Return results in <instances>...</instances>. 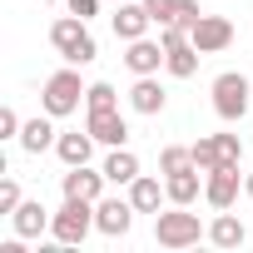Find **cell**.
<instances>
[{"instance_id":"6da1fadb","label":"cell","mask_w":253,"mask_h":253,"mask_svg":"<svg viewBox=\"0 0 253 253\" xmlns=\"http://www.w3.org/2000/svg\"><path fill=\"white\" fill-rule=\"evenodd\" d=\"M50 45L60 50L65 65H94V55H99V45L89 35V20H80V15H60L50 25Z\"/></svg>"},{"instance_id":"7a4b0ae2","label":"cell","mask_w":253,"mask_h":253,"mask_svg":"<svg viewBox=\"0 0 253 253\" xmlns=\"http://www.w3.org/2000/svg\"><path fill=\"white\" fill-rule=\"evenodd\" d=\"M84 94H89V84L80 80V65H65V70H55V75L45 80V89H40V109L55 114V119H65V114H75V109L84 104Z\"/></svg>"},{"instance_id":"3957f363","label":"cell","mask_w":253,"mask_h":253,"mask_svg":"<svg viewBox=\"0 0 253 253\" xmlns=\"http://www.w3.org/2000/svg\"><path fill=\"white\" fill-rule=\"evenodd\" d=\"M89 233H94V204L89 199H65L50 218V238L65 243V248H80Z\"/></svg>"},{"instance_id":"277c9868","label":"cell","mask_w":253,"mask_h":253,"mask_svg":"<svg viewBox=\"0 0 253 253\" xmlns=\"http://www.w3.org/2000/svg\"><path fill=\"white\" fill-rule=\"evenodd\" d=\"M154 238H159V248H194L199 238H209V228L199 223V213L174 204L169 213H154Z\"/></svg>"},{"instance_id":"5b68a950","label":"cell","mask_w":253,"mask_h":253,"mask_svg":"<svg viewBox=\"0 0 253 253\" xmlns=\"http://www.w3.org/2000/svg\"><path fill=\"white\" fill-rule=\"evenodd\" d=\"M209 94H213V114H218L223 124H238V119L248 114V99H253V94H248V75H238V70H223Z\"/></svg>"},{"instance_id":"8992f818","label":"cell","mask_w":253,"mask_h":253,"mask_svg":"<svg viewBox=\"0 0 253 253\" xmlns=\"http://www.w3.org/2000/svg\"><path fill=\"white\" fill-rule=\"evenodd\" d=\"M104 169H89V164H70L65 174H60V189H65V199H89V204H99L104 199Z\"/></svg>"},{"instance_id":"52a82bcc","label":"cell","mask_w":253,"mask_h":253,"mask_svg":"<svg viewBox=\"0 0 253 253\" xmlns=\"http://www.w3.org/2000/svg\"><path fill=\"white\" fill-rule=\"evenodd\" d=\"M238 189H243L238 164H218V169H209V174H204V199H209V209H233Z\"/></svg>"},{"instance_id":"ba28073f","label":"cell","mask_w":253,"mask_h":253,"mask_svg":"<svg viewBox=\"0 0 253 253\" xmlns=\"http://www.w3.org/2000/svg\"><path fill=\"white\" fill-rule=\"evenodd\" d=\"M134 204L129 199H99L94 204V228L104 233V238H124V233H129L134 228Z\"/></svg>"},{"instance_id":"9c48e42d","label":"cell","mask_w":253,"mask_h":253,"mask_svg":"<svg viewBox=\"0 0 253 253\" xmlns=\"http://www.w3.org/2000/svg\"><path fill=\"white\" fill-rule=\"evenodd\" d=\"M84 129H89V134H94L104 149H119V144H129V119H124L119 109H89Z\"/></svg>"},{"instance_id":"30bf717a","label":"cell","mask_w":253,"mask_h":253,"mask_svg":"<svg viewBox=\"0 0 253 253\" xmlns=\"http://www.w3.org/2000/svg\"><path fill=\"white\" fill-rule=\"evenodd\" d=\"M109 25H114V35L129 45V40H144L149 35V10H144V0H124V5H114V15H109Z\"/></svg>"},{"instance_id":"8fae6325","label":"cell","mask_w":253,"mask_h":253,"mask_svg":"<svg viewBox=\"0 0 253 253\" xmlns=\"http://www.w3.org/2000/svg\"><path fill=\"white\" fill-rule=\"evenodd\" d=\"M189 40H194L204 55H218V50L233 45V20H223V15H199V25L189 30Z\"/></svg>"},{"instance_id":"7c38bea8","label":"cell","mask_w":253,"mask_h":253,"mask_svg":"<svg viewBox=\"0 0 253 253\" xmlns=\"http://www.w3.org/2000/svg\"><path fill=\"white\" fill-rule=\"evenodd\" d=\"M164 104H169V94H164L159 75H134V84H129V109H134V114H164Z\"/></svg>"},{"instance_id":"4fadbf2b","label":"cell","mask_w":253,"mask_h":253,"mask_svg":"<svg viewBox=\"0 0 253 253\" xmlns=\"http://www.w3.org/2000/svg\"><path fill=\"white\" fill-rule=\"evenodd\" d=\"M124 65H129V75H159L164 70V40H129V50H124Z\"/></svg>"},{"instance_id":"5bb4252c","label":"cell","mask_w":253,"mask_h":253,"mask_svg":"<svg viewBox=\"0 0 253 253\" xmlns=\"http://www.w3.org/2000/svg\"><path fill=\"white\" fill-rule=\"evenodd\" d=\"M50 218H55V213H50L40 199H25V204L10 213V228H15L20 238H40V233H50Z\"/></svg>"},{"instance_id":"9a60e30c","label":"cell","mask_w":253,"mask_h":253,"mask_svg":"<svg viewBox=\"0 0 253 253\" xmlns=\"http://www.w3.org/2000/svg\"><path fill=\"white\" fill-rule=\"evenodd\" d=\"M55 139H60L55 114H35V119H25V129H20V149L25 154H45V149H55Z\"/></svg>"},{"instance_id":"2e32d148","label":"cell","mask_w":253,"mask_h":253,"mask_svg":"<svg viewBox=\"0 0 253 253\" xmlns=\"http://www.w3.org/2000/svg\"><path fill=\"white\" fill-rule=\"evenodd\" d=\"M199 60H204V50H199L194 40L164 45V70H169L174 80H194V75H199Z\"/></svg>"},{"instance_id":"e0dca14e","label":"cell","mask_w":253,"mask_h":253,"mask_svg":"<svg viewBox=\"0 0 253 253\" xmlns=\"http://www.w3.org/2000/svg\"><path fill=\"white\" fill-rule=\"evenodd\" d=\"M199 179H204V169H199V164H189V169H174V174H164L169 204H184V209H189V204H194V199L204 194V184H199Z\"/></svg>"},{"instance_id":"ac0fdd59","label":"cell","mask_w":253,"mask_h":253,"mask_svg":"<svg viewBox=\"0 0 253 253\" xmlns=\"http://www.w3.org/2000/svg\"><path fill=\"white\" fill-rule=\"evenodd\" d=\"M209 243H213V248H243V243H248L243 218H238V213H228V209H218V213H213V223H209Z\"/></svg>"},{"instance_id":"d6986e66","label":"cell","mask_w":253,"mask_h":253,"mask_svg":"<svg viewBox=\"0 0 253 253\" xmlns=\"http://www.w3.org/2000/svg\"><path fill=\"white\" fill-rule=\"evenodd\" d=\"M99 169H104V179H109V184H124V189H129V184L139 179V159H134V149H129V144H119V149H109Z\"/></svg>"},{"instance_id":"ffe728a7","label":"cell","mask_w":253,"mask_h":253,"mask_svg":"<svg viewBox=\"0 0 253 253\" xmlns=\"http://www.w3.org/2000/svg\"><path fill=\"white\" fill-rule=\"evenodd\" d=\"M94 144H99V139H94L89 129H84V134L75 129V134H60V139H55V154H60V164L70 169V164H89V154H94Z\"/></svg>"},{"instance_id":"44dd1931","label":"cell","mask_w":253,"mask_h":253,"mask_svg":"<svg viewBox=\"0 0 253 253\" xmlns=\"http://www.w3.org/2000/svg\"><path fill=\"white\" fill-rule=\"evenodd\" d=\"M164 199H169V189H164L159 179H149V174H139V179L129 184V204H134L139 213H159Z\"/></svg>"},{"instance_id":"7402d4cb","label":"cell","mask_w":253,"mask_h":253,"mask_svg":"<svg viewBox=\"0 0 253 253\" xmlns=\"http://www.w3.org/2000/svg\"><path fill=\"white\" fill-rule=\"evenodd\" d=\"M194 164H199L204 174L223 164V154H218V134H199V144H194Z\"/></svg>"},{"instance_id":"603a6c76","label":"cell","mask_w":253,"mask_h":253,"mask_svg":"<svg viewBox=\"0 0 253 253\" xmlns=\"http://www.w3.org/2000/svg\"><path fill=\"white\" fill-rule=\"evenodd\" d=\"M84 109H119L114 84H109V80H94V84H89V94H84Z\"/></svg>"},{"instance_id":"cb8c5ba5","label":"cell","mask_w":253,"mask_h":253,"mask_svg":"<svg viewBox=\"0 0 253 253\" xmlns=\"http://www.w3.org/2000/svg\"><path fill=\"white\" fill-rule=\"evenodd\" d=\"M189 164H194V144H189V149H184V144H164V149H159V169H164V174L189 169Z\"/></svg>"},{"instance_id":"d4e9b609","label":"cell","mask_w":253,"mask_h":253,"mask_svg":"<svg viewBox=\"0 0 253 253\" xmlns=\"http://www.w3.org/2000/svg\"><path fill=\"white\" fill-rule=\"evenodd\" d=\"M144 10L154 25H174L179 20V0H144Z\"/></svg>"},{"instance_id":"484cf974","label":"cell","mask_w":253,"mask_h":253,"mask_svg":"<svg viewBox=\"0 0 253 253\" xmlns=\"http://www.w3.org/2000/svg\"><path fill=\"white\" fill-rule=\"evenodd\" d=\"M20 204H25V199H20V184H15V179H5V184H0V213L10 218Z\"/></svg>"},{"instance_id":"4316f807","label":"cell","mask_w":253,"mask_h":253,"mask_svg":"<svg viewBox=\"0 0 253 253\" xmlns=\"http://www.w3.org/2000/svg\"><path fill=\"white\" fill-rule=\"evenodd\" d=\"M20 129H25V119L5 104V109H0V139H20Z\"/></svg>"},{"instance_id":"83f0119b","label":"cell","mask_w":253,"mask_h":253,"mask_svg":"<svg viewBox=\"0 0 253 253\" xmlns=\"http://www.w3.org/2000/svg\"><path fill=\"white\" fill-rule=\"evenodd\" d=\"M218 154H223V164H243V139L238 134H218Z\"/></svg>"},{"instance_id":"f1b7e54d","label":"cell","mask_w":253,"mask_h":253,"mask_svg":"<svg viewBox=\"0 0 253 253\" xmlns=\"http://www.w3.org/2000/svg\"><path fill=\"white\" fill-rule=\"evenodd\" d=\"M99 5H104V0H65V10H70V15H80V20H94V15H99Z\"/></svg>"},{"instance_id":"f546056e","label":"cell","mask_w":253,"mask_h":253,"mask_svg":"<svg viewBox=\"0 0 253 253\" xmlns=\"http://www.w3.org/2000/svg\"><path fill=\"white\" fill-rule=\"evenodd\" d=\"M199 15H204V10H199V0H179V25H189V30H194V25H199Z\"/></svg>"},{"instance_id":"4dcf8cb0","label":"cell","mask_w":253,"mask_h":253,"mask_svg":"<svg viewBox=\"0 0 253 253\" xmlns=\"http://www.w3.org/2000/svg\"><path fill=\"white\" fill-rule=\"evenodd\" d=\"M243 194H248V199H253V169H248V174H243Z\"/></svg>"},{"instance_id":"1f68e13d","label":"cell","mask_w":253,"mask_h":253,"mask_svg":"<svg viewBox=\"0 0 253 253\" xmlns=\"http://www.w3.org/2000/svg\"><path fill=\"white\" fill-rule=\"evenodd\" d=\"M40 5H65V0H40Z\"/></svg>"},{"instance_id":"d6a6232c","label":"cell","mask_w":253,"mask_h":253,"mask_svg":"<svg viewBox=\"0 0 253 253\" xmlns=\"http://www.w3.org/2000/svg\"><path fill=\"white\" fill-rule=\"evenodd\" d=\"M109 5H124V0H109Z\"/></svg>"}]
</instances>
